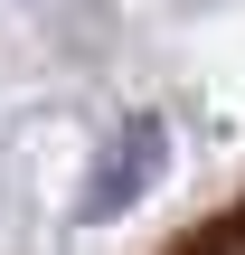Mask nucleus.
Segmentation results:
<instances>
[{"mask_svg":"<svg viewBox=\"0 0 245 255\" xmlns=\"http://www.w3.org/2000/svg\"><path fill=\"white\" fill-rule=\"evenodd\" d=\"M151 161H161V123H132V142H113V151H104L94 208H113V189H142V180H151Z\"/></svg>","mask_w":245,"mask_h":255,"instance_id":"obj_1","label":"nucleus"},{"mask_svg":"<svg viewBox=\"0 0 245 255\" xmlns=\"http://www.w3.org/2000/svg\"><path fill=\"white\" fill-rule=\"evenodd\" d=\"M170 255H245V189L227 199V208H217V218H208V227H189V237H179Z\"/></svg>","mask_w":245,"mask_h":255,"instance_id":"obj_2","label":"nucleus"}]
</instances>
